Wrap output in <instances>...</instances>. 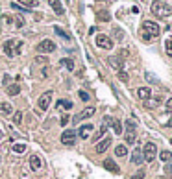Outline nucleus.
<instances>
[{
  "label": "nucleus",
  "instance_id": "f257e3e1",
  "mask_svg": "<svg viewBox=\"0 0 172 179\" xmlns=\"http://www.w3.org/2000/svg\"><path fill=\"white\" fill-rule=\"evenodd\" d=\"M150 9H152V13L157 17V19H167L169 15H172V7L169 6V4L161 2V0H155V2H152Z\"/></svg>",
  "mask_w": 172,
  "mask_h": 179
},
{
  "label": "nucleus",
  "instance_id": "f03ea898",
  "mask_svg": "<svg viewBox=\"0 0 172 179\" xmlns=\"http://www.w3.org/2000/svg\"><path fill=\"white\" fill-rule=\"evenodd\" d=\"M4 54L8 56V57H15L17 54L20 52V48H22V41H17V39H9L4 42Z\"/></svg>",
  "mask_w": 172,
  "mask_h": 179
},
{
  "label": "nucleus",
  "instance_id": "7ed1b4c3",
  "mask_svg": "<svg viewBox=\"0 0 172 179\" xmlns=\"http://www.w3.org/2000/svg\"><path fill=\"white\" fill-rule=\"evenodd\" d=\"M143 161H148V162H152L155 157H157V146L154 144V142H146L144 146H143Z\"/></svg>",
  "mask_w": 172,
  "mask_h": 179
},
{
  "label": "nucleus",
  "instance_id": "20e7f679",
  "mask_svg": "<svg viewBox=\"0 0 172 179\" xmlns=\"http://www.w3.org/2000/svg\"><path fill=\"white\" fill-rule=\"evenodd\" d=\"M143 32H146L150 37H157V35L161 33V28H159V24L154 22V20H144V22H143Z\"/></svg>",
  "mask_w": 172,
  "mask_h": 179
},
{
  "label": "nucleus",
  "instance_id": "39448f33",
  "mask_svg": "<svg viewBox=\"0 0 172 179\" xmlns=\"http://www.w3.org/2000/svg\"><path fill=\"white\" fill-rule=\"evenodd\" d=\"M35 50H37L39 54H52V52L56 50V42L52 39H43L37 46H35Z\"/></svg>",
  "mask_w": 172,
  "mask_h": 179
},
{
  "label": "nucleus",
  "instance_id": "423d86ee",
  "mask_svg": "<svg viewBox=\"0 0 172 179\" xmlns=\"http://www.w3.org/2000/svg\"><path fill=\"white\" fill-rule=\"evenodd\" d=\"M96 46L104 48V50H111L113 48V41H111V37H107L106 33H98L96 35Z\"/></svg>",
  "mask_w": 172,
  "mask_h": 179
},
{
  "label": "nucleus",
  "instance_id": "0eeeda50",
  "mask_svg": "<svg viewBox=\"0 0 172 179\" xmlns=\"http://www.w3.org/2000/svg\"><path fill=\"white\" fill-rule=\"evenodd\" d=\"M50 103H52V91H48V92H43L37 100V107L41 111H46L48 107H50Z\"/></svg>",
  "mask_w": 172,
  "mask_h": 179
},
{
  "label": "nucleus",
  "instance_id": "6e6552de",
  "mask_svg": "<svg viewBox=\"0 0 172 179\" xmlns=\"http://www.w3.org/2000/svg\"><path fill=\"white\" fill-rule=\"evenodd\" d=\"M74 140H76V131L67 129L61 133V144L63 146H74Z\"/></svg>",
  "mask_w": 172,
  "mask_h": 179
},
{
  "label": "nucleus",
  "instance_id": "1a4fd4ad",
  "mask_svg": "<svg viewBox=\"0 0 172 179\" xmlns=\"http://www.w3.org/2000/svg\"><path fill=\"white\" fill-rule=\"evenodd\" d=\"M104 124H111V127H113V131L117 135H122V122L117 118H111V117H106L104 118Z\"/></svg>",
  "mask_w": 172,
  "mask_h": 179
},
{
  "label": "nucleus",
  "instance_id": "9d476101",
  "mask_svg": "<svg viewBox=\"0 0 172 179\" xmlns=\"http://www.w3.org/2000/svg\"><path fill=\"white\" fill-rule=\"evenodd\" d=\"M111 142H113V140H111V137H106L104 140H100V142L96 144L95 152H96V153H104V152H107V148L111 146Z\"/></svg>",
  "mask_w": 172,
  "mask_h": 179
},
{
  "label": "nucleus",
  "instance_id": "9b49d317",
  "mask_svg": "<svg viewBox=\"0 0 172 179\" xmlns=\"http://www.w3.org/2000/svg\"><path fill=\"white\" fill-rule=\"evenodd\" d=\"M95 113H96L95 107H85L83 111H80V113H78V117L74 120H76V122H78V120H87V118H91Z\"/></svg>",
  "mask_w": 172,
  "mask_h": 179
},
{
  "label": "nucleus",
  "instance_id": "f8f14e48",
  "mask_svg": "<svg viewBox=\"0 0 172 179\" xmlns=\"http://www.w3.org/2000/svg\"><path fill=\"white\" fill-rule=\"evenodd\" d=\"M104 168L109 170V172H113V174H120V166H118L113 159H106L104 161Z\"/></svg>",
  "mask_w": 172,
  "mask_h": 179
},
{
  "label": "nucleus",
  "instance_id": "ddd939ff",
  "mask_svg": "<svg viewBox=\"0 0 172 179\" xmlns=\"http://www.w3.org/2000/svg\"><path fill=\"white\" fill-rule=\"evenodd\" d=\"M137 96L141 100H148L152 96V89H150V87H139V89H137Z\"/></svg>",
  "mask_w": 172,
  "mask_h": 179
},
{
  "label": "nucleus",
  "instance_id": "4468645a",
  "mask_svg": "<svg viewBox=\"0 0 172 179\" xmlns=\"http://www.w3.org/2000/svg\"><path fill=\"white\" fill-rule=\"evenodd\" d=\"M91 131H93V124H83V126L78 129V135H80L81 139H87Z\"/></svg>",
  "mask_w": 172,
  "mask_h": 179
},
{
  "label": "nucleus",
  "instance_id": "2eb2a0df",
  "mask_svg": "<svg viewBox=\"0 0 172 179\" xmlns=\"http://www.w3.org/2000/svg\"><path fill=\"white\" fill-rule=\"evenodd\" d=\"M124 140H126V144H135V142H137L135 129H126V133H124Z\"/></svg>",
  "mask_w": 172,
  "mask_h": 179
},
{
  "label": "nucleus",
  "instance_id": "dca6fc26",
  "mask_svg": "<svg viewBox=\"0 0 172 179\" xmlns=\"http://www.w3.org/2000/svg\"><path fill=\"white\" fill-rule=\"evenodd\" d=\"M41 166H43L41 157H39V155H32V157H30V168H32V170H39Z\"/></svg>",
  "mask_w": 172,
  "mask_h": 179
},
{
  "label": "nucleus",
  "instance_id": "f3484780",
  "mask_svg": "<svg viewBox=\"0 0 172 179\" xmlns=\"http://www.w3.org/2000/svg\"><path fill=\"white\" fill-rule=\"evenodd\" d=\"M48 4H50V7L56 11V15H63V6H61L59 0H48Z\"/></svg>",
  "mask_w": 172,
  "mask_h": 179
},
{
  "label": "nucleus",
  "instance_id": "a211bd4d",
  "mask_svg": "<svg viewBox=\"0 0 172 179\" xmlns=\"http://www.w3.org/2000/svg\"><path fill=\"white\" fill-rule=\"evenodd\" d=\"M132 162H133V164H141V162H144V161H143V152H141L139 148H135V152L132 153Z\"/></svg>",
  "mask_w": 172,
  "mask_h": 179
},
{
  "label": "nucleus",
  "instance_id": "6ab92c4d",
  "mask_svg": "<svg viewBox=\"0 0 172 179\" xmlns=\"http://www.w3.org/2000/svg\"><path fill=\"white\" fill-rule=\"evenodd\" d=\"M0 113L6 115V117H9V115L13 113V109H11V105H9L8 102H2V103H0Z\"/></svg>",
  "mask_w": 172,
  "mask_h": 179
},
{
  "label": "nucleus",
  "instance_id": "aec40b11",
  "mask_svg": "<svg viewBox=\"0 0 172 179\" xmlns=\"http://www.w3.org/2000/svg\"><path fill=\"white\" fill-rule=\"evenodd\" d=\"M115 155H117V157H126V155H128V148L122 146V144L115 146Z\"/></svg>",
  "mask_w": 172,
  "mask_h": 179
},
{
  "label": "nucleus",
  "instance_id": "412c9836",
  "mask_svg": "<svg viewBox=\"0 0 172 179\" xmlns=\"http://www.w3.org/2000/svg\"><path fill=\"white\" fill-rule=\"evenodd\" d=\"M20 92V87L17 85V83H11V85H8V94L9 96H17Z\"/></svg>",
  "mask_w": 172,
  "mask_h": 179
},
{
  "label": "nucleus",
  "instance_id": "4be33fe9",
  "mask_svg": "<svg viewBox=\"0 0 172 179\" xmlns=\"http://www.w3.org/2000/svg\"><path fill=\"white\" fill-rule=\"evenodd\" d=\"M59 63H61V67H65L67 70H70V72L74 70V61H72V59H69V57H65V59H61V61H59Z\"/></svg>",
  "mask_w": 172,
  "mask_h": 179
},
{
  "label": "nucleus",
  "instance_id": "5701e85b",
  "mask_svg": "<svg viewBox=\"0 0 172 179\" xmlns=\"http://www.w3.org/2000/svg\"><path fill=\"white\" fill-rule=\"evenodd\" d=\"M159 153V159L163 161V162H169L172 159V152H167V150H163V152H157Z\"/></svg>",
  "mask_w": 172,
  "mask_h": 179
},
{
  "label": "nucleus",
  "instance_id": "b1692460",
  "mask_svg": "<svg viewBox=\"0 0 172 179\" xmlns=\"http://www.w3.org/2000/svg\"><path fill=\"white\" fill-rule=\"evenodd\" d=\"M165 52H167V56H172V37L165 39Z\"/></svg>",
  "mask_w": 172,
  "mask_h": 179
},
{
  "label": "nucleus",
  "instance_id": "393cba45",
  "mask_svg": "<svg viewBox=\"0 0 172 179\" xmlns=\"http://www.w3.org/2000/svg\"><path fill=\"white\" fill-rule=\"evenodd\" d=\"M109 63H111V67H113V68L122 70V65H120V59H118V57H109Z\"/></svg>",
  "mask_w": 172,
  "mask_h": 179
},
{
  "label": "nucleus",
  "instance_id": "a878e982",
  "mask_svg": "<svg viewBox=\"0 0 172 179\" xmlns=\"http://www.w3.org/2000/svg\"><path fill=\"white\" fill-rule=\"evenodd\" d=\"M19 2L26 7V9H28V7H35V6H37V0H19Z\"/></svg>",
  "mask_w": 172,
  "mask_h": 179
},
{
  "label": "nucleus",
  "instance_id": "bb28decb",
  "mask_svg": "<svg viewBox=\"0 0 172 179\" xmlns=\"http://www.w3.org/2000/svg\"><path fill=\"white\" fill-rule=\"evenodd\" d=\"M57 107H65V109H70V107H72V102H70V100H59V102H57Z\"/></svg>",
  "mask_w": 172,
  "mask_h": 179
},
{
  "label": "nucleus",
  "instance_id": "cd10ccee",
  "mask_svg": "<svg viewBox=\"0 0 172 179\" xmlns=\"http://www.w3.org/2000/svg\"><path fill=\"white\" fill-rule=\"evenodd\" d=\"M11 150H13L15 153H22V152L26 150V146H24V144H13V148H11Z\"/></svg>",
  "mask_w": 172,
  "mask_h": 179
},
{
  "label": "nucleus",
  "instance_id": "c85d7f7f",
  "mask_svg": "<svg viewBox=\"0 0 172 179\" xmlns=\"http://www.w3.org/2000/svg\"><path fill=\"white\" fill-rule=\"evenodd\" d=\"M144 176H146V174H144V170H137L133 176H132V179H144Z\"/></svg>",
  "mask_w": 172,
  "mask_h": 179
},
{
  "label": "nucleus",
  "instance_id": "c756f323",
  "mask_svg": "<svg viewBox=\"0 0 172 179\" xmlns=\"http://www.w3.org/2000/svg\"><path fill=\"white\" fill-rule=\"evenodd\" d=\"M54 30H56V33H57V35H61V37H65V39H70V37H69V33H65V32H63V30H61L59 26H56Z\"/></svg>",
  "mask_w": 172,
  "mask_h": 179
},
{
  "label": "nucleus",
  "instance_id": "7c9ffc66",
  "mask_svg": "<svg viewBox=\"0 0 172 179\" xmlns=\"http://www.w3.org/2000/svg\"><path fill=\"white\" fill-rule=\"evenodd\" d=\"M13 122H15V124H20V122H22V113H20V111H17V113L13 115Z\"/></svg>",
  "mask_w": 172,
  "mask_h": 179
},
{
  "label": "nucleus",
  "instance_id": "2f4dec72",
  "mask_svg": "<svg viewBox=\"0 0 172 179\" xmlns=\"http://www.w3.org/2000/svg\"><path fill=\"white\" fill-rule=\"evenodd\" d=\"M165 109H167V113H172V98H169L165 102Z\"/></svg>",
  "mask_w": 172,
  "mask_h": 179
},
{
  "label": "nucleus",
  "instance_id": "473e14b6",
  "mask_svg": "<svg viewBox=\"0 0 172 179\" xmlns=\"http://www.w3.org/2000/svg\"><path fill=\"white\" fill-rule=\"evenodd\" d=\"M98 19H100V20H109V13H106V11H100V13H98Z\"/></svg>",
  "mask_w": 172,
  "mask_h": 179
},
{
  "label": "nucleus",
  "instance_id": "72a5a7b5",
  "mask_svg": "<svg viewBox=\"0 0 172 179\" xmlns=\"http://www.w3.org/2000/svg\"><path fill=\"white\" fill-rule=\"evenodd\" d=\"M126 127H128V129H135V127H137V122H135V120H128V122H126Z\"/></svg>",
  "mask_w": 172,
  "mask_h": 179
},
{
  "label": "nucleus",
  "instance_id": "f704fd0d",
  "mask_svg": "<svg viewBox=\"0 0 172 179\" xmlns=\"http://www.w3.org/2000/svg\"><path fill=\"white\" fill-rule=\"evenodd\" d=\"M118 80H122V81H128V74H126L124 70H118Z\"/></svg>",
  "mask_w": 172,
  "mask_h": 179
},
{
  "label": "nucleus",
  "instance_id": "c9c22d12",
  "mask_svg": "<svg viewBox=\"0 0 172 179\" xmlns=\"http://www.w3.org/2000/svg\"><path fill=\"white\" fill-rule=\"evenodd\" d=\"M80 98L85 100V102H89V94H87V92H83V91H80Z\"/></svg>",
  "mask_w": 172,
  "mask_h": 179
},
{
  "label": "nucleus",
  "instance_id": "e433bc0d",
  "mask_svg": "<svg viewBox=\"0 0 172 179\" xmlns=\"http://www.w3.org/2000/svg\"><path fill=\"white\" fill-rule=\"evenodd\" d=\"M69 115H63V117H61V126H65V124H69Z\"/></svg>",
  "mask_w": 172,
  "mask_h": 179
},
{
  "label": "nucleus",
  "instance_id": "4c0bfd02",
  "mask_svg": "<svg viewBox=\"0 0 172 179\" xmlns=\"http://www.w3.org/2000/svg\"><path fill=\"white\" fill-rule=\"evenodd\" d=\"M15 24H17L19 28H22V26H24V20H22V17H17V20H15Z\"/></svg>",
  "mask_w": 172,
  "mask_h": 179
},
{
  "label": "nucleus",
  "instance_id": "58836bf2",
  "mask_svg": "<svg viewBox=\"0 0 172 179\" xmlns=\"http://www.w3.org/2000/svg\"><path fill=\"white\" fill-rule=\"evenodd\" d=\"M165 170H167V174H172V159L169 161V164H167V168H165Z\"/></svg>",
  "mask_w": 172,
  "mask_h": 179
},
{
  "label": "nucleus",
  "instance_id": "ea45409f",
  "mask_svg": "<svg viewBox=\"0 0 172 179\" xmlns=\"http://www.w3.org/2000/svg\"><path fill=\"white\" fill-rule=\"evenodd\" d=\"M104 131H106V124H104V126H102V129H100V131H98V135H96V137H102V135H104Z\"/></svg>",
  "mask_w": 172,
  "mask_h": 179
},
{
  "label": "nucleus",
  "instance_id": "a19ab883",
  "mask_svg": "<svg viewBox=\"0 0 172 179\" xmlns=\"http://www.w3.org/2000/svg\"><path fill=\"white\" fill-rule=\"evenodd\" d=\"M143 39H144V41H150V39H152V37H150V35H148L146 32H143Z\"/></svg>",
  "mask_w": 172,
  "mask_h": 179
},
{
  "label": "nucleus",
  "instance_id": "79ce46f5",
  "mask_svg": "<svg viewBox=\"0 0 172 179\" xmlns=\"http://www.w3.org/2000/svg\"><path fill=\"white\" fill-rule=\"evenodd\" d=\"M115 35H117V37H118V39H122V33H120V32H118V30H117V28H115Z\"/></svg>",
  "mask_w": 172,
  "mask_h": 179
},
{
  "label": "nucleus",
  "instance_id": "37998d69",
  "mask_svg": "<svg viewBox=\"0 0 172 179\" xmlns=\"http://www.w3.org/2000/svg\"><path fill=\"white\" fill-rule=\"evenodd\" d=\"M167 127H172V117H170V120L167 122Z\"/></svg>",
  "mask_w": 172,
  "mask_h": 179
}]
</instances>
